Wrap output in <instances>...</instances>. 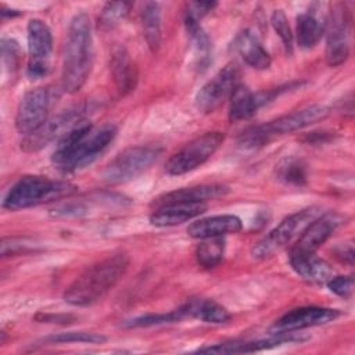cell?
<instances>
[{
    "label": "cell",
    "instance_id": "cell-1",
    "mask_svg": "<svg viewBox=\"0 0 355 355\" xmlns=\"http://www.w3.org/2000/svg\"><path fill=\"white\" fill-rule=\"evenodd\" d=\"M116 133L115 125L107 123L94 128L90 122L82 119L60 137L51 162L64 173L79 171L94 162L114 141Z\"/></svg>",
    "mask_w": 355,
    "mask_h": 355
},
{
    "label": "cell",
    "instance_id": "cell-2",
    "mask_svg": "<svg viewBox=\"0 0 355 355\" xmlns=\"http://www.w3.org/2000/svg\"><path fill=\"white\" fill-rule=\"evenodd\" d=\"M129 257L112 254L86 268L64 291V301L72 306H89L107 295L125 276Z\"/></svg>",
    "mask_w": 355,
    "mask_h": 355
},
{
    "label": "cell",
    "instance_id": "cell-3",
    "mask_svg": "<svg viewBox=\"0 0 355 355\" xmlns=\"http://www.w3.org/2000/svg\"><path fill=\"white\" fill-rule=\"evenodd\" d=\"M93 67L92 22L85 11L76 12L68 26L61 83L62 89L73 94L86 83Z\"/></svg>",
    "mask_w": 355,
    "mask_h": 355
},
{
    "label": "cell",
    "instance_id": "cell-4",
    "mask_svg": "<svg viewBox=\"0 0 355 355\" xmlns=\"http://www.w3.org/2000/svg\"><path fill=\"white\" fill-rule=\"evenodd\" d=\"M78 187L65 180L49 179L47 176L26 175L19 178L3 198V208L8 211L25 209L43 202L69 197Z\"/></svg>",
    "mask_w": 355,
    "mask_h": 355
},
{
    "label": "cell",
    "instance_id": "cell-5",
    "mask_svg": "<svg viewBox=\"0 0 355 355\" xmlns=\"http://www.w3.org/2000/svg\"><path fill=\"white\" fill-rule=\"evenodd\" d=\"M330 108L322 104H313L290 114L282 115L266 123L252 126L243 132L240 136V143L244 147H259L268 144L277 136L293 133L308 128L316 122H320L327 118Z\"/></svg>",
    "mask_w": 355,
    "mask_h": 355
},
{
    "label": "cell",
    "instance_id": "cell-6",
    "mask_svg": "<svg viewBox=\"0 0 355 355\" xmlns=\"http://www.w3.org/2000/svg\"><path fill=\"white\" fill-rule=\"evenodd\" d=\"M320 214L322 208L308 207L286 216L275 229H272L251 248V255L255 259L269 258L276 251L290 244L297 236H300L304 229Z\"/></svg>",
    "mask_w": 355,
    "mask_h": 355
},
{
    "label": "cell",
    "instance_id": "cell-7",
    "mask_svg": "<svg viewBox=\"0 0 355 355\" xmlns=\"http://www.w3.org/2000/svg\"><path fill=\"white\" fill-rule=\"evenodd\" d=\"M161 148L155 146H133L121 151L104 168L101 178L110 184L126 183L146 172L159 157Z\"/></svg>",
    "mask_w": 355,
    "mask_h": 355
},
{
    "label": "cell",
    "instance_id": "cell-8",
    "mask_svg": "<svg viewBox=\"0 0 355 355\" xmlns=\"http://www.w3.org/2000/svg\"><path fill=\"white\" fill-rule=\"evenodd\" d=\"M223 139L225 135L222 132H207L193 139L168 159L165 165L166 173L179 176L197 169L215 154Z\"/></svg>",
    "mask_w": 355,
    "mask_h": 355
},
{
    "label": "cell",
    "instance_id": "cell-9",
    "mask_svg": "<svg viewBox=\"0 0 355 355\" xmlns=\"http://www.w3.org/2000/svg\"><path fill=\"white\" fill-rule=\"evenodd\" d=\"M326 61L330 67L344 64L349 57L351 12L344 3H336L329 11L324 25Z\"/></svg>",
    "mask_w": 355,
    "mask_h": 355
},
{
    "label": "cell",
    "instance_id": "cell-10",
    "mask_svg": "<svg viewBox=\"0 0 355 355\" xmlns=\"http://www.w3.org/2000/svg\"><path fill=\"white\" fill-rule=\"evenodd\" d=\"M53 94L49 87H35L24 94L21 98L17 114L15 128L24 135L29 136L36 132L49 118Z\"/></svg>",
    "mask_w": 355,
    "mask_h": 355
},
{
    "label": "cell",
    "instance_id": "cell-11",
    "mask_svg": "<svg viewBox=\"0 0 355 355\" xmlns=\"http://www.w3.org/2000/svg\"><path fill=\"white\" fill-rule=\"evenodd\" d=\"M26 43L29 53L28 76L31 79L43 78L47 75L50 65V54L53 50V35L46 22L33 18L26 25Z\"/></svg>",
    "mask_w": 355,
    "mask_h": 355
},
{
    "label": "cell",
    "instance_id": "cell-12",
    "mask_svg": "<svg viewBox=\"0 0 355 355\" xmlns=\"http://www.w3.org/2000/svg\"><path fill=\"white\" fill-rule=\"evenodd\" d=\"M239 83V69L236 64H227L216 72L196 94V107L202 114H211L218 110Z\"/></svg>",
    "mask_w": 355,
    "mask_h": 355
},
{
    "label": "cell",
    "instance_id": "cell-13",
    "mask_svg": "<svg viewBox=\"0 0 355 355\" xmlns=\"http://www.w3.org/2000/svg\"><path fill=\"white\" fill-rule=\"evenodd\" d=\"M343 222L344 216L337 212H322L298 236V240L290 248L288 258L313 255Z\"/></svg>",
    "mask_w": 355,
    "mask_h": 355
},
{
    "label": "cell",
    "instance_id": "cell-14",
    "mask_svg": "<svg viewBox=\"0 0 355 355\" xmlns=\"http://www.w3.org/2000/svg\"><path fill=\"white\" fill-rule=\"evenodd\" d=\"M82 111L83 110L80 107H75V108L65 110L61 114L47 119L36 132H33L29 136H25V139L21 143V148L28 153L39 151L54 139L62 137L78 122L83 119L80 116Z\"/></svg>",
    "mask_w": 355,
    "mask_h": 355
},
{
    "label": "cell",
    "instance_id": "cell-15",
    "mask_svg": "<svg viewBox=\"0 0 355 355\" xmlns=\"http://www.w3.org/2000/svg\"><path fill=\"white\" fill-rule=\"evenodd\" d=\"M340 316V312L324 306H301L284 313L269 329L270 334L295 333L308 327L326 324Z\"/></svg>",
    "mask_w": 355,
    "mask_h": 355
},
{
    "label": "cell",
    "instance_id": "cell-16",
    "mask_svg": "<svg viewBox=\"0 0 355 355\" xmlns=\"http://www.w3.org/2000/svg\"><path fill=\"white\" fill-rule=\"evenodd\" d=\"M227 191L229 189L219 183L182 187L155 197L151 201V207L158 208L169 204H204L209 200L225 196Z\"/></svg>",
    "mask_w": 355,
    "mask_h": 355
},
{
    "label": "cell",
    "instance_id": "cell-17",
    "mask_svg": "<svg viewBox=\"0 0 355 355\" xmlns=\"http://www.w3.org/2000/svg\"><path fill=\"white\" fill-rule=\"evenodd\" d=\"M305 337L295 333H280V334H270L268 338L261 340H252V341H232V343H222L215 345H208L198 348L197 352H205V354H247V352H255L262 349H269L279 347L282 344L287 343H298L302 341Z\"/></svg>",
    "mask_w": 355,
    "mask_h": 355
},
{
    "label": "cell",
    "instance_id": "cell-18",
    "mask_svg": "<svg viewBox=\"0 0 355 355\" xmlns=\"http://www.w3.org/2000/svg\"><path fill=\"white\" fill-rule=\"evenodd\" d=\"M276 94L273 92H251L245 85L237 83L230 94V104H229V119L232 122L245 121L255 115V112L272 100Z\"/></svg>",
    "mask_w": 355,
    "mask_h": 355
},
{
    "label": "cell",
    "instance_id": "cell-19",
    "mask_svg": "<svg viewBox=\"0 0 355 355\" xmlns=\"http://www.w3.org/2000/svg\"><path fill=\"white\" fill-rule=\"evenodd\" d=\"M243 222L239 216L225 214L194 220L187 227V234L193 239H211L223 237L226 234H236L241 232Z\"/></svg>",
    "mask_w": 355,
    "mask_h": 355
},
{
    "label": "cell",
    "instance_id": "cell-20",
    "mask_svg": "<svg viewBox=\"0 0 355 355\" xmlns=\"http://www.w3.org/2000/svg\"><path fill=\"white\" fill-rule=\"evenodd\" d=\"M111 78L121 94L132 92L137 83V69L128 50L123 46H115L110 57Z\"/></svg>",
    "mask_w": 355,
    "mask_h": 355
},
{
    "label": "cell",
    "instance_id": "cell-21",
    "mask_svg": "<svg viewBox=\"0 0 355 355\" xmlns=\"http://www.w3.org/2000/svg\"><path fill=\"white\" fill-rule=\"evenodd\" d=\"M205 209V204H169L154 208L150 223L157 227L176 226L200 216Z\"/></svg>",
    "mask_w": 355,
    "mask_h": 355
},
{
    "label": "cell",
    "instance_id": "cell-22",
    "mask_svg": "<svg viewBox=\"0 0 355 355\" xmlns=\"http://www.w3.org/2000/svg\"><path fill=\"white\" fill-rule=\"evenodd\" d=\"M183 318L198 319L205 323L220 324L230 320L229 311L211 298H193L179 306Z\"/></svg>",
    "mask_w": 355,
    "mask_h": 355
},
{
    "label": "cell",
    "instance_id": "cell-23",
    "mask_svg": "<svg viewBox=\"0 0 355 355\" xmlns=\"http://www.w3.org/2000/svg\"><path fill=\"white\" fill-rule=\"evenodd\" d=\"M293 270L305 282L312 284H326L333 277L331 266L322 258L313 255L288 258Z\"/></svg>",
    "mask_w": 355,
    "mask_h": 355
},
{
    "label": "cell",
    "instance_id": "cell-24",
    "mask_svg": "<svg viewBox=\"0 0 355 355\" xmlns=\"http://www.w3.org/2000/svg\"><path fill=\"white\" fill-rule=\"evenodd\" d=\"M236 49L241 58L255 69H266L270 65V55L262 46L258 35L245 29L236 39Z\"/></svg>",
    "mask_w": 355,
    "mask_h": 355
},
{
    "label": "cell",
    "instance_id": "cell-25",
    "mask_svg": "<svg viewBox=\"0 0 355 355\" xmlns=\"http://www.w3.org/2000/svg\"><path fill=\"white\" fill-rule=\"evenodd\" d=\"M324 25L315 11H305L297 17V26H295V33H297V42L300 47L302 49H312L315 47L322 35L324 33Z\"/></svg>",
    "mask_w": 355,
    "mask_h": 355
},
{
    "label": "cell",
    "instance_id": "cell-26",
    "mask_svg": "<svg viewBox=\"0 0 355 355\" xmlns=\"http://www.w3.org/2000/svg\"><path fill=\"white\" fill-rule=\"evenodd\" d=\"M143 35L148 49L157 53L161 46V8L158 3L150 1L141 10L140 14Z\"/></svg>",
    "mask_w": 355,
    "mask_h": 355
},
{
    "label": "cell",
    "instance_id": "cell-27",
    "mask_svg": "<svg viewBox=\"0 0 355 355\" xmlns=\"http://www.w3.org/2000/svg\"><path fill=\"white\" fill-rule=\"evenodd\" d=\"M225 239L223 237H211L202 239L196 248V258L200 266L205 269L215 268L220 263L225 255Z\"/></svg>",
    "mask_w": 355,
    "mask_h": 355
},
{
    "label": "cell",
    "instance_id": "cell-28",
    "mask_svg": "<svg viewBox=\"0 0 355 355\" xmlns=\"http://www.w3.org/2000/svg\"><path fill=\"white\" fill-rule=\"evenodd\" d=\"M184 25H186V31L190 37V42L196 49L197 57H200V64H201L209 55V44H211L209 39L204 32V29L201 28L198 19L187 12H184Z\"/></svg>",
    "mask_w": 355,
    "mask_h": 355
},
{
    "label": "cell",
    "instance_id": "cell-29",
    "mask_svg": "<svg viewBox=\"0 0 355 355\" xmlns=\"http://www.w3.org/2000/svg\"><path fill=\"white\" fill-rule=\"evenodd\" d=\"M184 319L180 309L164 312V313H146L140 315L132 319H128L123 322V327L128 329H136V327H150V326H158L165 323H175Z\"/></svg>",
    "mask_w": 355,
    "mask_h": 355
},
{
    "label": "cell",
    "instance_id": "cell-30",
    "mask_svg": "<svg viewBox=\"0 0 355 355\" xmlns=\"http://www.w3.org/2000/svg\"><path fill=\"white\" fill-rule=\"evenodd\" d=\"M132 4L128 1H110L105 3L98 15V25L103 29H111L119 25L129 14Z\"/></svg>",
    "mask_w": 355,
    "mask_h": 355
},
{
    "label": "cell",
    "instance_id": "cell-31",
    "mask_svg": "<svg viewBox=\"0 0 355 355\" xmlns=\"http://www.w3.org/2000/svg\"><path fill=\"white\" fill-rule=\"evenodd\" d=\"M107 340L105 336L100 333L92 331H67L47 336L42 340L46 344H68V343H89V344H100Z\"/></svg>",
    "mask_w": 355,
    "mask_h": 355
},
{
    "label": "cell",
    "instance_id": "cell-32",
    "mask_svg": "<svg viewBox=\"0 0 355 355\" xmlns=\"http://www.w3.org/2000/svg\"><path fill=\"white\" fill-rule=\"evenodd\" d=\"M279 179L290 184L301 186L306 182V169L305 165L295 158H286L277 166Z\"/></svg>",
    "mask_w": 355,
    "mask_h": 355
},
{
    "label": "cell",
    "instance_id": "cell-33",
    "mask_svg": "<svg viewBox=\"0 0 355 355\" xmlns=\"http://www.w3.org/2000/svg\"><path fill=\"white\" fill-rule=\"evenodd\" d=\"M21 58H22V51H21L18 42L11 37H3L1 39V60H3L4 69L11 72V75H14L19 69Z\"/></svg>",
    "mask_w": 355,
    "mask_h": 355
},
{
    "label": "cell",
    "instance_id": "cell-34",
    "mask_svg": "<svg viewBox=\"0 0 355 355\" xmlns=\"http://www.w3.org/2000/svg\"><path fill=\"white\" fill-rule=\"evenodd\" d=\"M270 24L275 29V32L279 35V37L283 42V46L287 53H291L293 50V32L288 24V19L283 10H275L270 15Z\"/></svg>",
    "mask_w": 355,
    "mask_h": 355
},
{
    "label": "cell",
    "instance_id": "cell-35",
    "mask_svg": "<svg viewBox=\"0 0 355 355\" xmlns=\"http://www.w3.org/2000/svg\"><path fill=\"white\" fill-rule=\"evenodd\" d=\"M331 293L341 298H349L354 291V277L352 276H333L327 283Z\"/></svg>",
    "mask_w": 355,
    "mask_h": 355
},
{
    "label": "cell",
    "instance_id": "cell-36",
    "mask_svg": "<svg viewBox=\"0 0 355 355\" xmlns=\"http://www.w3.org/2000/svg\"><path fill=\"white\" fill-rule=\"evenodd\" d=\"M32 250V244L25 239H3L1 241V255L7 257L8 254H19Z\"/></svg>",
    "mask_w": 355,
    "mask_h": 355
},
{
    "label": "cell",
    "instance_id": "cell-37",
    "mask_svg": "<svg viewBox=\"0 0 355 355\" xmlns=\"http://www.w3.org/2000/svg\"><path fill=\"white\" fill-rule=\"evenodd\" d=\"M215 7H216L215 1H190L187 3L186 12L200 19L204 15H207L209 11H212Z\"/></svg>",
    "mask_w": 355,
    "mask_h": 355
}]
</instances>
